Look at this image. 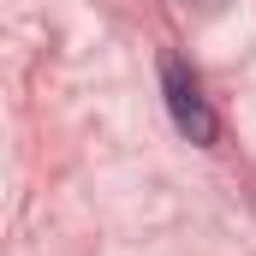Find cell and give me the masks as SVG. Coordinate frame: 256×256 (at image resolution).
<instances>
[{"instance_id": "cell-1", "label": "cell", "mask_w": 256, "mask_h": 256, "mask_svg": "<svg viewBox=\"0 0 256 256\" xmlns=\"http://www.w3.org/2000/svg\"><path fill=\"white\" fill-rule=\"evenodd\" d=\"M161 90H167V114H173L179 137H191V143H214V114H208L196 78L185 72V60H173V54L161 60Z\"/></svg>"}]
</instances>
